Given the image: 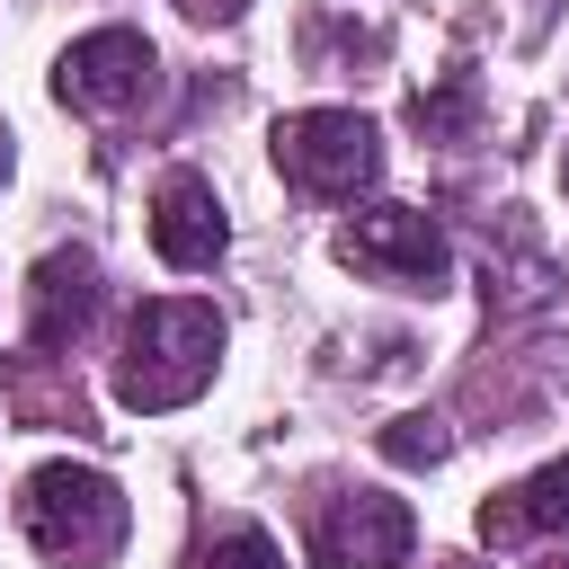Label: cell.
Here are the masks:
<instances>
[{
  "label": "cell",
  "instance_id": "cell-13",
  "mask_svg": "<svg viewBox=\"0 0 569 569\" xmlns=\"http://www.w3.org/2000/svg\"><path fill=\"white\" fill-rule=\"evenodd\" d=\"M178 9H187V18H196V27H222V18H240V9H249V0H178Z\"/></svg>",
  "mask_w": 569,
  "mask_h": 569
},
{
  "label": "cell",
  "instance_id": "cell-9",
  "mask_svg": "<svg viewBox=\"0 0 569 569\" xmlns=\"http://www.w3.org/2000/svg\"><path fill=\"white\" fill-rule=\"evenodd\" d=\"M27 293H36V347L53 356V347L80 338V320H89V302H98V267H89L80 249H53Z\"/></svg>",
  "mask_w": 569,
  "mask_h": 569
},
{
  "label": "cell",
  "instance_id": "cell-14",
  "mask_svg": "<svg viewBox=\"0 0 569 569\" xmlns=\"http://www.w3.org/2000/svg\"><path fill=\"white\" fill-rule=\"evenodd\" d=\"M533 569H569V542H551V551H542V560H533Z\"/></svg>",
  "mask_w": 569,
  "mask_h": 569
},
{
  "label": "cell",
  "instance_id": "cell-6",
  "mask_svg": "<svg viewBox=\"0 0 569 569\" xmlns=\"http://www.w3.org/2000/svg\"><path fill=\"white\" fill-rule=\"evenodd\" d=\"M409 542H418L409 507H400V498H373V489L329 498V516H320V533H311V551H320L329 569H391V560H409Z\"/></svg>",
  "mask_w": 569,
  "mask_h": 569
},
{
  "label": "cell",
  "instance_id": "cell-8",
  "mask_svg": "<svg viewBox=\"0 0 569 569\" xmlns=\"http://www.w3.org/2000/svg\"><path fill=\"white\" fill-rule=\"evenodd\" d=\"M551 525H569V453L480 507V542H533V533H551Z\"/></svg>",
  "mask_w": 569,
  "mask_h": 569
},
{
  "label": "cell",
  "instance_id": "cell-15",
  "mask_svg": "<svg viewBox=\"0 0 569 569\" xmlns=\"http://www.w3.org/2000/svg\"><path fill=\"white\" fill-rule=\"evenodd\" d=\"M0 178H9V133H0Z\"/></svg>",
  "mask_w": 569,
  "mask_h": 569
},
{
  "label": "cell",
  "instance_id": "cell-1",
  "mask_svg": "<svg viewBox=\"0 0 569 569\" xmlns=\"http://www.w3.org/2000/svg\"><path fill=\"white\" fill-rule=\"evenodd\" d=\"M18 525L53 569H107L124 542V489L89 462H36L18 480Z\"/></svg>",
  "mask_w": 569,
  "mask_h": 569
},
{
  "label": "cell",
  "instance_id": "cell-2",
  "mask_svg": "<svg viewBox=\"0 0 569 569\" xmlns=\"http://www.w3.org/2000/svg\"><path fill=\"white\" fill-rule=\"evenodd\" d=\"M213 356H222V320L204 302H142L124 329L116 400L124 409H187L213 382Z\"/></svg>",
  "mask_w": 569,
  "mask_h": 569
},
{
  "label": "cell",
  "instance_id": "cell-4",
  "mask_svg": "<svg viewBox=\"0 0 569 569\" xmlns=\"http://www.w3.org/2000/svg\"><path fill=\"white\" fill-rule=\"evenodd\" d=\"M338 258L347 267H365V276H382V284H409V293H436L445 284V231L418 213V204H373V213H356L347 231H338Z\"/></svg>",
  "mask_w": 569,
  "mask_h": 569
},
{
  "label": "cell",
  "instance_id": "cell-3",
  "mask_svg": "<svg viewBox=\"0 0 569 569\" xmlns=\"http://www.w3.org/2000/svg\"><path fill=\"white\" fill-rule=\"evenodd\" d=\"M276 169L302 196H356V187H373L382 142H373V124L356 107H302V116L276 124Z\"/></svg>",
  "mask_w": 569,
  "mask_h": 569
},
{
  "label": "cell",
  "instance_id": "cell-10",
  "mask_svg": "<svg viewBox=\"0 0 569 569\" xmlns=\"http://www.w3.org/2000/svg\"><path fill=\"white\" fill-rule=\"evenodd\" d=\"M187 569H284V551H276L258 525H231V533L196 542V560H187Z\"/></svg>",
  "mask_w": 569,
  "mask_h": 569
},
{
  "label": "cell",
  "instance_id": "cell-12",
  "mask_svg": "<svg viewBox=\"0 0 569 569\" xmlns=\"http://www.w3.org/2000/svg\"><path fill=\"white\" fill-rule=\"evenodd\" d=\"M462 116H471V89H462V80H453V89H436V98H418V107H409V124H418V133H453V124H462Z\"/></svg>",
  "mask_w": 569,
  "mask_h": 569
},
{
  "label": "cell",
  "instance_id": "cell-7",
  "mask_svg": "<svg viewBox=\"0 0 569 569\" xmlns=\"http://www.w3.org/2000/svg\"><path fill=\"white\" fill-rule=\"evenodd\" d=\"M151 249L169 258V267H213L222 249H231V222H222V196L204 187V178H160V196H151Z\"/></svg>",
  "mask_w": 569,
  "mask_h": 569
},
{
  "label": "cell",
  "instance_id": "cell-11",
  "mask_svg": "<svg viewBox=\"0 0 569 569\" xmlns=\"http://www.w3.org/2000/svg\"><path fill=\"white\" fill-rule=\"evenodd\" d=\"M445 445H453V436H445L436 418H391V427H382V462H409V471H418V462H445Z\"/></svg>",
  "mask_w": 569,
  "mask_h": 569
},
{
  "label": "cell",
  "instance_id": "cell-5",
  "mask_svg": "<svg viewBox=\"0 0 569 569\" xmlns=\"http://www.w3.org/2000/svg\"><path fill=\"white\" fill-rule=\"evenodd\" d=\"M142 89H151V44H142L133 27H98V36H80V44L53 62V98L80 107V116H116V107H133Z\"/></svg>",
  "mask_w": 569,
  "mask_h": 569
}]
</instances>
